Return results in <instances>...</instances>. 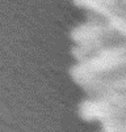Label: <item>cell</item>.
Listing matches in <instances>:
<instances>
[{
	"label": "cell",
	"mask_w": 126,
	"mask_h": 132,
	"mask_svg": "<svg viewBox=\"0 0 126 132\" xmlns=\"http://www.w3.org/2000/svg\"><path fill=\"white\" fill-rule=\"evenodd\" d=\"M106 114V106L100 102H87L83 107V115L87 118H100Z\"/></svg>",
	"instance_id": "1"
}]
</instances>
